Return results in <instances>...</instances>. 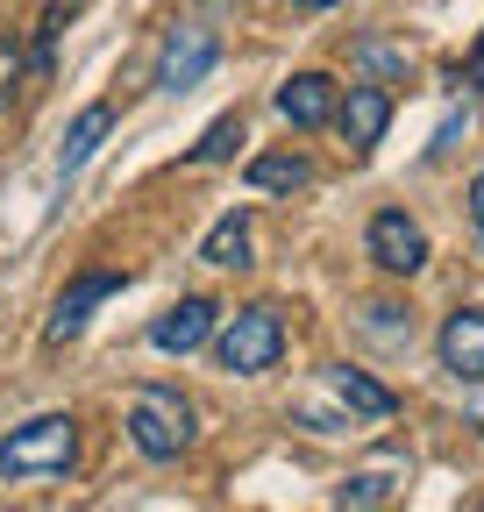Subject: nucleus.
Wrapping results in <instances>:
<instances>
[{
    "instance_id": "1a4fd4ad",
    "label": "nucleus",
    "mask_w": 484,
    "mask_h": 512,
    "mask_svg": "<svg viewBox=\"0 0 484 512\" xmlns=\"http://www.w3.org/2000/svg\"><path fill=\"white\" fill-rule=\"evenodd\" d=\"M214 328H221V306H214V299H178L171 313L150 320V349H164V356H193V349L214 342Z\"/></svg>"
},
{
    "instance_id": "4be33fe9",
    "label": "nucleus",
    "mask_w": 484,
    "mask_h": 512,
    "mask_svg": "<svg viewBox=\"0 0 484 512\" xmlns=\"http://www.w3.org/2000/svg\"><path fill=\"white\" fill-rule=\"evenodd\" d=\"M463 86H470V93L484 86V36H477V50H470V64H463Z\"/></svg>"
},
{
    "instance_id": "423d86ee",
    "label": "nucleus",
    "mask_w": 484,
    "mask_h": 512,
    "mask_svg": "<svg viewBox=\"0 0 484 512\" xmlns=\"http://www.w3.org/2000/svg\"><path fill=\"white\" fill-rule=\"evenodd\" d=\"M363 249H371V264H378L385 278H413L420 264H428V228H420L406 207H385V214H371Z\"/></svg>"
},
{
    "instance_id": "0eeeda50",
    "label": "nucleus",
    "mask_w": 484,
    "mask_h": 512,
    "mask_svg": "<svg viewBox=\"0 0 484 512\" xmlns=\"http://www.w3.org/2000/svg\"><path fill=\"white\" fill-rule=\"evenodd\" d=\"M399 484H406V448H378L363 470H349L335 484V512H385L399 498Z\"/></svg>"
},
{
    "instance_id": "6e6552de",
    "label": "nucleus",
    "mask_w": 484,
    "mask_h": 512,
    "mask_svg": "<svg viewBox=\"0 0 484 512\" xmlns=\"http://www.w3.org/2000/svg\"><path fill=\"white\" fill-rule=\"evenodd\" d=\"M335 128L349 136V150H356V157H371V150L385 143V128H392V93H385V86H371V79H356V86L335 100Z\"/></svg>"
},
{
    "instance_id": "7ed1b4c3",
    "label": "nucleus",
    "mask_w": 484,
    "mask_h": 512,
    "mask_svg": "<svg viewBox=\"0 0 484 512\" xmlns=\"http://www.w3.org/2000/svg\"><path fill=\"white\" fill-rule=\"evenodd\" d=\"M200 434V413L193 399L178 392V384H143V392L129 399V441H136V456L150 463H171V456H186Z\"/></svg>"
},
{
    "instance_id": "dca6fc26",
    "label": "nucleus",
    "mask_w": 484,
    "mask_h": 512,
    "mask_svg": "<svg viewBox=\"0 0 484 512\" xmlns=\"http://www.w3.org/2000/svg\"><path fill=\"white\" fill-rule=\"evenodd\" d=\"M250 185L257 192H307L314 185V164L299 157V150H264V157H250Z\"/></svg>"
},
{
    "instance_id": "20e7f679",
    "label": "nucleus",
    "mask_w": 484,
    "mask_h": 512,
    "mask_svg": "<svg viewBox=\"0 0 484 512\" xmlns=\"http://www.w3.org/2000/svg\"><path fill=\"white\" fill-rule=\"evenodd\" d=\"M221 64V29L207 22H171L157 43V93H193Z\"/></svg>"
},
{
    "instance_id": "2eb2a0df",
    "label": "nucleus",
    "mask_w": 484,
    "mask_h": 512,
    "mask_svg": "<svg viewBox=\"0 0 484 512\" xmlns=\"http://www.w3.org/2000/svg\"><path fill=\"white\" fill-rule=\"evenodd\" d=\"M200 264H214V271H250L257 256H250V214H221L214 228H207V242H200Z\"/></svg>"
},
{
    "instance_id": "ddd939ff",
    "label": "nucleus",
    "mask_w": 484,
    "mask_h": 512,
    "mask_svg": "<svg viewBox=\"0 0 484 512\" xmlns=\"http://www.w3.org/2000/svg\"><path fill=\"white\" fill-rule=\"evenodd\" d=\"M107 128H114V107H107V100L79 107V121L65 128V150H57V178H79V171L93 164V150L107 143Z\"/></svg>"
},
{
    "instance_id": "39448f33",
    "label": "nucleus",
    "mask_w": 484,
    "mask_h": 512,
    "mask_svg": "<svg viewBox=\"0 0 484 512\" xmlns=\"http://www.w3.org/2000/svg\"><path fill=\"white\" fill-rule=\"evenodd\" d=\"M121 285H129L121 271H79V278H72L65 292L50 299V320H43V342H50V349H65V342H79V335H86V320H93V313H100V306H107V299H114Z\"/></svg>"
},
{
    "instance_id": "aec40b11",
    "label": "nucleus",
    "mask_w": 484,
    "mask_h": 512,
    "mask_svg": "<svg viewBox=\"0 0 484 512\" xmlns=\"http://www.w3.org/2000/svg\"><path fill=\"white\" fill-rule=\"evenodd\" d=\"M463 128H470V107H463V114H449V121L435 128V143H428V157H449V150H456V136H463Z\"/></svg>"
},
{
    "instance_id": "f03ea898",
    "label": "nucleus",
    "mask_w": 484,
    "mask_h": 512,
    "mask_svg": "<svg viewBox=\"0 0 484 512\" xmlns=\"http://www.w3.org/2000/svg\"><path fill=\"white\" fill-rule=\"evenodd\" d=\"M278 356H285V313H278L271 299L221 313V328H214V363H221L228 377H264V370H278Z\"/></svg>"
},
{
    "instance_id": "a211bd4d",
    "label": "nucleus",
    "mask_w": 484,
    "mask_h": 512,
    "mask_svg": "<svg viewBox=\"0 0 484 512\" xmlns=\"http://www.w3.org/2000/svg\"><path fill=\"white\" fill-rule=\"evenodd\" d=\"M15 86H22V50L0 36V114H8V100H15Z\"/></svg>"
},
{
    "instance_id": "9b49d317",
    "label": "nucleus",
    "mask_w": 484,
    "mask_h": 512,
    "mask_svg": "<svg viewBox=\"0 0 484 512\" xmlns=\"http://www.w3.org/2000/svg\"><path fill=\"white\" fill-rule=\"evenodd\" d=\"M435 349H442V370H449V377L484 384V306H456V313L442 320Z\"/></svg>"
},
{
    "instance_id": "412c9836",
    "label": "nucleus",
    "mask_w": 484,
    "mask_h": 512,
    "mask_svg": "<svg viewBox=\"0 0 484 512\" xmlns=\"http://www.w3.org/2000/svg\"><path fill=\"white\" fill-rule=\"evenodd\" d=\"M470 221H477V249H484V171L470 178Z\"/></svg>"
},
{
    "instance_id": "6ab92c4d",
    "label": "nucleus",
    "mask_w": 484,
    "mask_h": 512,
    "mask_svg": "<svg viewBox=\"0 0 484 512\" xmlns=\"http://www.w3.org/2000/svg\"><path fill=\"white\" fill-rule=\"evenodd\" d=\"M57 29H65V8H50L36 22V72H50V50H57Z\"/></svg>"
},
{
    "instance_id": "f3484780",
    "label": "nucleus",
    "mask_w": 484,
    "mask_h": 512,
    "mask_svg": "<svg viewBox=\"0 0 484 512\" xmlns=\"http://www.w3.org/2000/svg\"><path fill=\"white\" fill-rule=\"evenodd\" d=\"M235 143H242V114H221V121H207V136L193 143V157H186V164H228V157H235Z\"/></svg>"
},
{
    "instance_id": "9d476101",
    "label": "nucleus",
    "mask_w": 484,
    "mask_h": 512,
    "mask_svg": "<svg viewBox=\"0 0 484 512\" xmlns=\"http://www.w3.org/2000/svg\"><path fill=\"white\" fill-rule=\"evenodd\" d=\"M321 392L349 413V427H356V420H392V413H399V399L385 392V384H378L371 370H349V363H328V370H321Z\"/></svg>"
},
{
    "instance_id": "4468645a",
    "label": "nucleus",
    "mask_w": 484,
    "mask_h": 512,
    "mask_svg": "<svg viewBox=\"0 0 484 512\" xmlns=\"http://www.w3.org/2000/svg\"><path fill=\"white\" fill-rule=\"evenodd\" d=\"M349 72L371 79V86H392V79L413 72V50H406L399 36H356V43H349Z\"/></svg>"
},
{
    "instance_id": "b1692460",
    "label": "nucleus",
    "mask_w": 484,
    "mask_h": 512,
    "mask_svg": "<svg viewBox=\"0 0 484 512\" xmlns=\"http://www.w3.org/2000/svg\"><path fill=\"white\" fill-rule=\"evenodd\" d=\"M477 512H484V505H477Z\"/></svg>"
},
{
    "instance_id": "f8f14e48",
    "label": "nucleus",
    "mask_w": 484,
    "mask_h": 512,
    "mask_svg": "<svg viewBox=\"0 0 484 512\" xmlns=\"http://www.w3.org/2000/svg\"><path fill=\"white\" fill-rule=\"evenodd\" d=\"M335 79L328 72H292L285 86H278V114L292 121V128H328L335 121Z\"/></svg>"
},
{
    "instance_id": "5701e85b",
    "label": "nucleus",
    "mask_w": 484,
    "mask_h": 512,
    "mask_svg": "<svg viewBox=\"0 0 484 512\" xmlns=\"http://www.w3.org/2000/svg\"><path fill=\"white\" fill-rule=\"evenodd\" d=\"M292 8H307V15H321V8H342V0H292Z\"/></svg>"
},
{
    "instance_id": "f257e3e1",
    "label": "nucleus",
    "mask_w": 484,
    "mask_h": 512,
    "mask_svg": "<svg viewBox=\"0 0 484 512\" xmlns=\"http://www.w3.org/2000/svg\"><path fill=\"white\" fill-rule=\"evenodd\" d=\"M72 463H79V420L72 413H36V420L0 434V477H8V484L65 477Z\"/></svg>"
}]
</instances>
